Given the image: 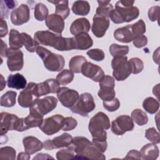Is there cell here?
<instances>
[{
  "label": "cell",
  "instance_id": "obj_1",
  "mask_svg": "<svg viewBox=\"0 0 160 160\" xmlns=\"http://www.w3.org/2000/svg\"><path fill=\"white\" fill-rule=\"evenodd\" d=\"M76 153L75 159H89L94 160H104L105 156L88 138L77 136L72 138L69 145Z\"/></svg>",
  "mask_w": 160,
  "mask_h": 160
},
{
  "label": "cell",
  "instance_id": "obj_2",
  "mask_svg": "<svg viewBox=\"0 0 160 160\" xmlns=\"http://www.w3.org/2000/svg\"><path fill=\"white\" fill-rule=\"evenodd\" d=\"M134 1L121 0L118 1L110 14L109 18L115 24L128 22L136 19L139 14V9L133 6Z\"/></svg>",
  "mask_w": 160,
  "mask_h": 160
},
{
  "label": "cell",
  "instance_id": "obj_3",
  "mask_svg": "<svg viewBox=\"0 0 160 160\" xmlns=\"http://www.w3.org/2000/svg\"><path fill=\"white\" fill-rule=\"evenodd\" d=\"M110 128V121L108 116L102 112H99L92 117L89 122V131L92 138L99 140H106V130Z\"/></svg>",
  "mask_w": 160,
  "mask_h": 160
},
{
  "label": "cell",
  "instance_id": "obj_4",
  "mask_svg": "<svg viewBox=\"0 0 160 160\" xmlns=\"http://www.w3.org/2000/svg\"><path fill=\"white\" fill-rule=\"evenodd\" d=\"M36 52L42 60L48 70L53 72L60 71L64 68L65 60L62 56L53 53L42 46H38Z\"/></svg>",
  "mask_w": 160,
  "mask_h": 160
},
{
  "label": "cell",
  "instance_id": "obj_5",
  "mask_svg": "<svg viewBox=\"0 0 160 160\" xmlns=\"http://www.w3.org/2000/svg\"><path fill=\"white\" fill-rule=\"evenodd\" d=\"M57 104L58 99L54 96L38 99L29 107V114L38 118H43L44 115L54 109Z\"/></svg>",
  "mask_w": 160,
  "mask_h": 160
},
{
  "label": "cell",
  "instance_id": "obj_6",
  "mask_svg": "<svg viewBox=\"0 0 160 160\" xmlns=\"http://www.w3.org/2000/svg\"><path fill=\"white\" fill-rule=\"evenodd\" d=\"M96 107L92 96L89 92H84L80 95L76 103L70 108V110L76 114L87 117Z\"/></svg>",
  "mask_w": 160,
  "mask_h": 160
},
{
  "label": "cell",
  "instance_id": "obj_7",
  "mask_svg": "<svg viewBox=\"0 0 160 160\" xmlns=\"http://www.w3.org/2000/svg\"><path fill=\"white\" fill-rule=\"evenodd\" d=\"M111 66L113 69V77L118 81L125 80L131 73L130 65L126 56L114 57L111 61Z\"/></svg>",
  "mask_w": 160,
  "mask_h": 160
},
{
  "label": "cell",
  "instance_id": "obj_8",
  "mask_svg": "<svg viewBox=\"0 0 160 160\" xmlns=\"http://www.w3.org/2000/svg\"><path fill=\"white\" fill-rule=\"evenodd\" d=\"M64 120V118L61 114L53 115L44 119L39 128L46 135H52L62 128Z\"/></svg>",
  "mask_w": 160,
  "mask_h": 160
},
{
  "label": "cell",
  "instance_id": "obj_9",
  "mask_svg": "<svg viewBox=\"0 0 160 160\" xmlns=\"http://www.w3.org/2000/svg\"><path fill=\"white\" fill-rule=\"evenodd\" d=\"M35 82H29L26 87L20 92L18 96V103L22 108H29L39 98Z\"/></svg>",
  "mask_w": 160,
  "mask_h": 160
},
{
  "label": "cell",
  "instance_id": "obj_10",
  "mask_svg": "<svg viewBox=\"0 0 160 160\" xmlns=\"http://www.w3.org/2000/svg\"><path fill=\"white\" fill-rule=\"evenodd\" d=\"M133 129V121L128 115L119 116L111 122V131L117 136L122 135L126 132L132 131Z\"/></svg>",
  "mask_w": 160,
  "mask_h": 160
},
{
  "label": "cell",
  "instance_id": "obj_11",
  "mask_svg": "<svg viewBox=\"0 0 160 160\" xmlns=\"http://www.w3.org/2000/svg\"><path fill=\"white\" fill-rule=\"evenodd\" d=\"M8 68L10 71L21 70L24 65L23 52L19 49L9 48L6 52Z\"/></svg>",
  "mask_w": 160,
  "mask_h": 160
},
{
  "label": "cell",
  "instance_id": "obj_12",
  "mask_svg": "<svg viewBox=\"0 0 160 160\" xmlns=\"http://www.w3.org/2000/svg\"><path fill=\"white\" fill-rule=\"evenodd\" d=\"M79 92L67 87L60 88L57 92V97L62 105L66 108H71L79 98Z\"/></svg>",
  "mask_w": 160,
  "mask_h": 160
},
{
  "label": "cell",
  "instance_id": "obj_13",
  "mask_svg": "<svg viewBox=\"0 0 160 160\" xmlns=\"http://www.w3.org/2000/svg\"><path fill=\"white\" fill-rule=\"evenodd\" d=\"M19 118L14 114L8 112L1 113V124L0 130L1 136L5 135L8 131H17L19 122Z\"/></svg>",
  "mask_w": 160,
  "mask_h": 160
},
{
  "label": "cell",
  "instance_id": "obj_14",
  "mask_svg": "<svg viewBox=\"0 0 160 160\" xmlns=\"http://www.w3.org/2000/svg\"><path fill=\"white\" fill-rule=\"evenodd\" d=\"M30 10L28 5L22 4L11 12V22L15 26H21L29 21Z\"/></svg>",
  "mask_w": 160,
  "mask_h": 160
},
{
  "label": "cell",
  "instance_id": "obj_15",
  "mask_svg": "<svg viewBox=\"0 0 160 160\" xmlns=\"http://www.w3.org/2000/svg\"><path fill=\"white\" fill-rule=\"evenodd\" d=\"M81 73L95 82H100L105 76L102 69L100 66L88 61L82 65Z\"/></svg>",
  "mask_w": 160,
  "mask_h": 160
},
{
  "label": "cell",
  "instance_id": "obj_16",
  "mask_svg": "<svg viewBox=\"0 0 160 160\" xmlns=\"http://www.w3.org/2000/svg\"><path fill=\"white\" fill-rule=\"evenodd\" d=\"M72 141V137L68 133H63L61 135L54 138L52 139H48L43 142L44 148L46 150H52L60 148L69 146Z\"/></svg>",
  "mask_w": 160,
  "mask_h": 160
},
{
  "label": "cell",
  "instance_id": "obj_17",
  "mask_svg": "<svg viewBox=\"0 0 160 160\" xmlns=\"http://www.w3.org/2000/svg\"><path fill=\"white\" fill-rule=\"evenodd\" d=\"M109 26V19L108 18L94 14L92 19L91 30L96 37H103L105 35Z\"/></svg>",
  "mask_w": 160,
  "mask_h": 160
},
{
  "label": "cell",
  "instance_id": "obj_18",
  "mask_svg": "<svg viewBox=\"0 0 160 160\" xmlns=\"http://www.w3.org/2000/svg\"><path fill=\"white\" fill-rule=\"evenodd\" d=\"M59 35L49 31H38L34 35V39L38 44L49 46L54 48Z\"/></svg>",
  "mask_w": 160,
  "mask_h": 160
},
{
  "label": "cell",
  "instance_id": "obj_19",
  "mask_svg": "<svg viewBox=\"0 0 160 160\" xmlns=\"http://www.w3.org/2000/svg\"><path fill=\"white\" fill-rule=\"evenodd\" d=\"M59 88V82L54 79H48L36 84V91L39 98L49 93H56Z\"/></svg>",
  "mask_w": 160,
  "mask_h": 160
},
{
  "label": "cell",
  "instance_id": "obj_20",
  "mask_svg": "<svg viewBox=\"0 0 160 160\" xmlns=\"http://www.w3.org/2000/svg\"><path fill=\"white\" fill-rule=\"evenodd\" d=\"M45 23L49 29L58 34H61L64 28V19L56 14L49 15L45 20Z\"/></svg>",
  "mask_w": 160,
  "mask_h": 160
},
{
  "label": "cell",
  "instance_id": "obj_21",
  "mask_svg": "<svg viewBox=\"0 0 160 160\" xmlns=\"http://www.w3.org/2000/svg\"><path fill=\"white\" fill-rule=\"evenodd\" d=\"M72 38L74 49L86 50L90 48L93 44L91 37L88 33H80Z\"/></svg>",
  "mask_w": 160,
  "mask_h": 160
},
{
  "label": "cell",
  "instance_id": "obj_22",
  "mask_svg": "<svg viewBox=\"0 0 160 160\" xmlns=\"http://www.w3.org/2000/svg\"><path fill=\"white\" fill-rule=\"evenodd\" d=\"M25 152L31 155L42 149L44 148L43 143L37 138L34 136H27L22 140Z\"/></svg>",
  "mask_w": 160,
  "mask_h": 160
},
{
  "label": "cell",
  "instance_id": "obj_23",
  "mask_svg": "<svg viewBox=\"0 0 160 160\" xmlns=\"http://www.w3.org/2000/svg\"><path fill=\"white\" fill-rule=\"evenodd\" d=\"M114 38L122 43H129L132 41L134 36L132 31L131 24L118 28L114 32Z\"/></svg>",
  "mask_w": 160,
  "mask_h": 160
},
{
  "label": "cell",
  "instance_id": "obj_24",
  "mask_svg": "<svg viewBox=\"0 0 160 160\" xmlns=\"http://www.w3.org/2000/svg\"><path fill=\"white\" fill-rule=\"evenodd\" d=\"M91 29L89 20L84 18L77 19L73 21L70 26L71 33L76 36L80 33H88Z\"/></svg>",
  "mask_w": 160,
  "mask_h": 160
},
{
  "label": "cell",
  "instance_id": "obj_25",
  "mask_svg": "<svg viewBox=\"0 0 160 160\" xmlns=\"http://www.w3.org/2000/svg\"><path fill=\"white\" fill-rule=\"evenodd\" d=\"M8 86L10 88L16 89H24L26 87L27 81L26 79L20 73L14 74H10L7 79Z\"/></svg>",
  "mask_w": 160,
  "mask_h": 160
},
{
  "label": "cell",
  "instance_id": "obj_26",
  "mask_svg": "<svg viewBox=\"0 0 160 160\" xmlns=\"http://www.w3.org/2000/svg\"><path fill=\"white\" fill-rule=\"evenodd\" d=\"M141 158L145 160H154L158 158L159 151L155 144L149 143L144 145L140 151Z\"/></svg>",
  "mask_w": 160,
  "mask_h": 160
},
{
  "label": "cell",
  "instance_id": "obj_27",
  "mask_svg": "<svg viewBox=\"0 0 160 160\" xmlns=\"http://www.w3.org/2000/svg\"><path fill=\"white\" fill-rule=\"evenodd\" d=\"M48 2L53 3L56 6V14L61 17L63 19H66L70 13V9L68 6V1H55Z\"/></svg>",
  "mask_w": 160,
  "mask_h": 160
},
{
  "label": "cell",
  "instance_id": "obj_28",
  "mask_svg": "<svg viewBox=\"0 0 160 160\" xmlns=\"http://www.w3.org/2000/svg\"><path fill=\"white\" fill-rule=\"evenodd\" d=\"M71 9L76 15L86 16L90 11V5L86 1H76L73 3Z\"/></svg>",
  "mask_w": 160,
  "mask_h": 160
},
{
  "label": "cell",
  "instance_id": "obj_29",
  "mask_svg": "<svg viewBox=\"0 0 160 160\" xmlns=\"http://www.w3.org/2000/svg\"><path fill=\"white\" fill-rule=\"evenodd\" d=\"M9 44L11 48L15 49H19L23 46L21 34L14 29L10 30L9 35Z\"/></svg>",
  "mask_w": 160,
  "mask_h": 160
},
{
  "label": "cell",
  "instance_id": "obj_30",
  "mask_svg": "<svg viewBox=\"0 0 160 160\" xmlns=\"http://www.w3.org/2000/svg\"><path fill=\"white\" fill-rule=\"evenodd\" d=\"M98 3L99 6L96 9L95 14L109 18V14L114 9L111 1H98Z\"/></svg>",
  "mask_w": 160,
  "mask_h": 160
},
{
  "label": "cell",
  "instance_id": "obj_31",
  "mask_svg": "<svg viewBox=\"0 0 160 160\" xmlns=\"http://www.w3.org/2000/svg\"><path fill=\"white\" fill-rule=\"evenodd\" d=\"M87 61L85 57L82 56H76L72 57L69 62V68L70 70L74 73L81 72V68L84 62Z\"/></svg>",
  "mask_w": 160,
  "mask_h": 160
},
{
  "label": "cell",
  "instance_id": "obj_32",
  "mask_svg": "<svg viewBox=\"0 0 160 160\" xmlns=\"http://www.w3.org/2000/svg\"><path fill=\"white\" fill-rule=\"evenodd\" d=\"M24 131L31 128L39 127L43 122V118H38L31 114H29L27 117L22 118Z\"/></svg>",
  "mask_w": 160,
  "mask_h": 160
},
{
  "label": "cell",
  "instance_id": "obj_33",
  "mask_svg": "<svg viewBox=\"0 0 160 160\" xmlns=\"http://www.w3.org/2000/svg\"><path fill=\"white\" fill-rule=\"evenodd\" d=\"M17 92L13 91H8L1 97V106L2 107L10 108L16 104Z\"/></svg>",
  "mask_w": 160,
  "mask_h": 160
},
{
  "label": "cell",
  "instance_id": "obj_34",
  "mask_svg": "<svg viewBox=\"0 0 160 160\" xmlns=\"http://www.w3.org/2000/svg\"><path fill=\"white\" fill-rule=\"evenodd\" d=\"M131 119L139 126L145 125L148 121V118L145 112L140 109H135L131 112Z\"/></svg>",
  "mask_w": 160,
  "mask_h": 160
},
{
  "label": "cell",
  "instance_id": "obj_35",
  "mask_svg": "<svg viewBox=\"0 0 160 160\" xmlns=\"http://www.w3.org/2000/svg\"><path fill=\"white\" fill-rule=\"evenodd\" d=\"M142 107L149 114H154L159 109V103L156 99L152 97H148L144 100Z\"/></svg>",
  "mask_w": 160,
  "mask_h": 160
},
{
  "label": "cell",
  "instance_id": "obj_36",
  "mask_svg": "<svg viewBox=\"0 0 160 160\" xmlns=\"http://www.w3.org/2000/svg\"><path fill=\"white\" fill-rule=\"evenodd\" d=\"M49 13V11L46 5L42 3H38L34 7V16L36 20L39 21H42L46 20Z\"/></svg>",
  "mask_w": 160,
  "mask_h": 160
},
{
  "label": "cell",
  "instance_id": "obj_37",
  "mask_svg": "<svg viewBox=\"0 0 160 160\" xmlns=\"http://www.w3.org/2000/svg\"><path fill=\"white\" fill-rule=\"evenodd\" d=\"M74 79V72L71 70L64 69L56 76V81L61 85H67L72 82Z\"/></svg>",
  "mask_w": 160,
  "mask_h": 160
},
{
  "label": "cell",
  "instance_id": "obj_38",
  "mask_svg": "<svg viewBox=\"0 0 160 160\" xmlns=\"http://www.w3.org/2000/svg\"><path fill=\"white\" fill-rule=\"evenodd\" d=\"M21 34L22 36L23 46H25L28 51L30 52H35L39 44L27 33L22 32Z\"/></svg>",
  "mask_w": 160,
  "mask_h": 160
},
{
  "label": "cell",
  "instance_id": "obj_39",
  "mask_svg": "<svg viewBox=\"0 0 160 160\" xmlns=\"http://www.w3.org/2000/svg\"><path fill=\"white\" fill-rule=\"evenodd\" d=\"M116 92L114 88L111 87H100L98 92V96L103 100V101H108L112 100L115 98Z\"/></svg>",
  "mask_w": 160,
  "mask_h": 160
},
{
  "label": "cell",
  "instance_id": "obj_40",
  "mask_svg": "<svg viewBox=\"0 0 160 160\" xmlns=\"http://www.w3.org/2000/svg\"><path fill=\"white\" fill-rule=\"evenodd\" d=\"M129 52V47L128 46H120L113 43L109 47V52L113 57L123 56Z\"/></svg>",
  "mask_w": 160,
  "mask_h": 160
},
{
  "label": "cell",
  "instance_id": "obj_41",
  "mask_svg": "<svg viewBox=\"0 0 160 160\" xmlns=\"http://www.w3.org/2000/svg\"><path fill=\"white\" fill-rule=\"evenodd\" d=\"M17 1H1V18H8L9 9H14L17 6Z\"/></svg>",
  "mask_w": 160,
  "mask_h": 160
},
{
  "label": "cell",
  "instance_id": "obj_42",
  "mask_svg": "<svg viewBox=\"0 0 160 160\" xmlns=\"http://www.w3.org/2000/svg\"><path fill=\"white\" fill-rule=\"evenodd\" d=\"M72 148L69 146L66 149H62L56 153V158L58 160H69L75 159V154Z\"/></svg>",
  "mask_w": 160,
  "mask_h": 160
},
{
  "label": "cell",
  "instance_id": "obj_43",
  "mask_svg": "<svg viewBox=\"0 0 160 160\" xmlns=\"http://www.w3.org/2000/svg\"><path fill=\"white\" fill-rule=\"evenodd\" d=\"M130 65L131 73L138 74L144 69V63L142 61L138 58H133L128 61Z\"/></svg>",
  "mask_w": 160,
  "mask_h": 160
},
{
  "label": "cell",
  "instance_id": "obj_44",
  "mask_svg": "<svg viewBox=\"0 0 160 160\" xmlns=\"http://www.w3.org/2000/svg\"><path fill=\"white\" fill-rule=\"evenodd\" d=\"M131 29L134 36V39L138 36L142 35L146 32V24L142 19L138 21L131 24Z\"/></svg>",
  "mask_w": 160,
  "mask_h": 160
},
{
  "label": "cell",
  "instance_id": "obj_45",
  "mask_svg": "<svg viewBox=\"0 0 160 160\" xmlns=\"http://www.w3.org/2000/svg\"><path fill=\"white\" fill-rule=\"evenodd\" d=\"M16 152L15 149L10 146H5L0 149V158L1 159H16Z\"/></svg>",
  "mask_w": 160,
  "mask_h": 160
},
{
  "label": "cell",
  "instance_id": "obj_46",
  "mask_svg": "<svg viewBox=\"0 0 160 160\" xmlns=\"http://www.w3.org/2000/svg\"><path fill=\"white\" fill-rule=\"evenodd\" d=\"M145 137L150 142L157 144L160 142V136L159 132L154 128H150L146 130Z\"/></svg>",
  "mask_w": 160,
  "mask_h": 160
},
{
  "label": "cell",
  "instance_id": "obj_47",
  "mask_svg": "<svg viewBox=\"0 0 160 160\" xmlns=\"http://www.w3.org/2000/svg\"><path fill=\"white\" fill-rule=\"evenodd\" d=\"M87 55L92 59L96 61H101L105 58L104 52L100 49H92L87 52Z\"/></svg>",
  "mask_w": 160,
  "mask_h": 160
},
{
  "label": "cell",
  "instance_id": "obj_48",
  "mask_svg": "<svg viewBox=\"0 0 160 160\" xmlns=\"http://www.w3.org/2000/svg\"><path fill=\"white\" fill-rule=\"evenodd\" d=\"M103 107L107 111L113 112L119 109L120 107V102L117 98H114L112 100L103 101Z\"/></svg>",
  "mask_w": 160,
  "mask_h": 160
},
{
  "label": "cell",
  "instance_id": "obj_49",
  "mask_svg": "<svg viewBox=\"0 0 160 160\" xmlns=\"http://www.w3.org/2000/svg\"><path fill=\"white\" fill-rule=\"evenodd\" d=\"M78 125V122L76 119L72 117H66L64 118L63 126H62V131H68L74 129Z\"/></svg>",
  "mask_w": 160,
  "mask_h": 160
},
{
  "label": "cell",
  "instance_id": "obj_50",
  "mask_svg": "<svg viewBox=\"0 0 160 160\" xmlns=\"http://www.w3.org/2000/svg\"><path fill=\"white\" fill-rule=\"evenodd\" d=\"M159 9H160V8L159 6H152L149 9L148 15L150 21H156L159 19Z\"/></svg>",
  "mask_w": 160,
  "mask_h": 160
},
{
  "label": "cell",
  "instance_id": "obj_51",
  "mask_svg": "<svg viewBox=\"0 0 160 160\" xmlns=\"http://www.w3.org/2000/svg\"><path fill=\"white\" fill-rule=\"evenodd\" d=\"M99 82V87L106 86V87H111L112 88H114L115 87L114 79L109 75H105L103 79Z\"/></svg>",
  "mask_w": 160,
  "mask_h": 160
},
{
  "label": "cell",
  "instance_id": "obj_52",
  "mask_svg": "<svg viewBox=\"0 0 160 160\" xmlns=\"http://www.w3.org/2000/svg\"><path fill=\"white\" fill-rule=\"evenodd\" d=\"M133 44L138 48H141L145 46L148 43L147 37L144 35H141L136 38L133 41Z\"/></svg>",
  "mask_w": 160,
  "mask_h": 160
},
{
  "label": "cell",
  "instance_id": "obj_53",
  "mask_svg": "<svg viewBox=\"0 0 160 160\" xmlns=\"http://www.w3.org/2000/svg\"><path fill=\"white\" fill-rule=\"evenodd\" d=\"M92 142L97 148V149L101 152L103 153L104 152L106 151L108 146L106 140H99L92 138Z\"/></svg>",
  "mask_w": 160,
  "mask_h": 160
},
{
  "label": "cell",
  "instance_id": "obj_54",
  "mask_svg": "<svg viewBox=\"0 0 160 160\" xmlns=\"http://www.w3.org/2000/svg\"><path fill=\"white\" fill-rule=\"evenodd\" d=\"M141 156L139 151L137 150H131L129 151L126 155V156L124 158V159H141Z\"/></svg>",
  "mask_w": 160,
  "mask_h": 160
},
{
  "label": "cell",
  "instance_id": "obj_55",
  "mask_svg": "<svg viewBox=\"0 0 160 160\" xmlns=\"http://www.w3.org/2000/svg\"><path fill=\"white\" fill-rule=\"evenodd\" d=\"M0 22H1V32H0V36L1 38H3L6 36V35L8 32V26H7V22L6 21L3 19L1 18L0 19Z\"/></svg>",
  "mask_w": 160,
  "mask_h": 160
},
{
  "label": "cell",
  "instance_id": "obj_56",
  "mask_svg": "<svg viewBox=\"0 0 160 160\" xmlns=\"http://www.w3.org/2000/svg\"><path fill=\"white\" fill-rule=\"evenodd\" d=\"M53 159V158L49 156L48 154H44V153H39L33 158L34 160V159Z\"/></svg>",
  "mask_w": 160,
  "mask_h": 160
},
{
  "label": "cell",
  "instance_id": "obj_57",
  "mask_svg": "<svg viewBox=\"0 0 160 160\" xmlns=\"http://www.w3.org/2000/svg\"><path fill=\"white\" fill-rule=\"evenodd\" d=\"M1 58H2L3 57H6V52L8 50V48H7V45L1 39Z\"/></svg>",
  "mask_w": 160,
  "mask_h": 160
},
{
  "label": "cell",
  "instance_id": "obj_58",
  "mask_svg": "<svg viewBox=\"0 0 160 160\" xmlns=\"http://www.w3.org/2000/svg\"><path fill=\"white\" fill-rule=\"evenodd\" d=\"M17 159L18 160L19 159H22V160H28L30 159V155L28 154V153H26V152H21L20 153H19Z\"/></svg>",
  "mask_w": 160,
  "mask_h": 160
},
{
  "label": "cell",
  "instance_id": "obj_59",
  "mask_svg": "<svg viewBox=\"0 0 160 160\" xmlns=\"http://www.w3.org/2000/svg\"><path fill=\"white\" fill-rule=\"evenodd\" d=\"M1 91H2V89L6 86V81L4 79V77L2 76V74H1Z\"/></svg>",
  "mask_w": 160,
  "mask_h": 160
}]
</instances>
